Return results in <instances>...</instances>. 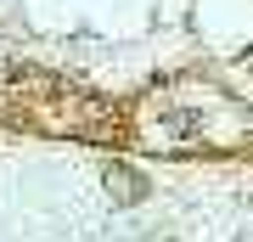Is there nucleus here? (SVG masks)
Masks as SVG:
<instances>
[{"label":"nucleus","instance_id":"f257e3e1","mask_svg":"<svg viewBox=\"0 0 253 242\" xmlns=\"http://www.w3.org/2000/svg\"><path fill=\"white\" fill-rule=\"evenodd\" d=\"M107 186L124 192L118 203H141V197H146V180H141V175H129V169H107Z\"/></svg>","mask_w":253,"mask_h":242}]
</instances>
